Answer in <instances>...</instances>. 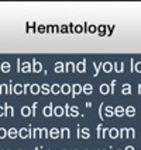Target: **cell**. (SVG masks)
I'll return each instance as SVG.
<instances>
[{"mask_svg":"<svg viewBox=\"0 0 141 150\" xmlns=\"http://www.w3.org/2000/svg\"><path fill=\"white\" fill-rule=\"evenodd\" d=\"M19 137L21 139H30L33 137V128L28 126V128H20L19 129Z\"/></svg>","mask_w":141,"mask_h":150,"instance_id":"cell-1","label":"cell"},{"mask_svg":"<svg viewBox=\"0 0 141 150\" xmlns=\"http://www.w3.org/2000/svg\"><path fill=\"white\" fill-rule=\"evenodd\" d=\"M42 115L44 117H54V105H52V103H49L48 105H45L44 108H42Z\"/></svg>","mask_w":141,"mask_h":150,"instance_id":"cell-2","label":"cell"},{"mask_svg":"<svg viewBox=\"0 0 141 150\" xmlns=\"http://www.w3.org/2000/svg\"><path fill=\"white\" fill-rule=\"evenodd\" d=\"M31 66H33V73H40V72H42V63H41V62H38L37 59H33Z\"/></svg>","mask_w":141,"mask_h":150,"instance_id":"cell-3","label":"cell"},{"mask_svg":"<svg viewBox=\"0 0 141 150\" xmlns=\"http://www.w3.org/2000/svg\"><path fill=\"white\" fill-rule=\"evenodd\" d=\"M76 72L86 73V59H82L81 62L76 63Z\"/></svg>","mask_w":141,"mask_h":150,"instance_id":"cell-4","label":"cell"},{"mask_svg":"<svg viewBox=\"0 0 141 150\" xmlns=\"http://www.w3.org/2000/svg\"><path fill=\"white\" fill-rule=\"evenodd\" d=\"M33 72V66H31V62H23L21 63V73H31Z\"/></svg>","mask_w":141,"mask_h":150,"instance_id":"cell-5","label":"cell"},{"mask_svg":"<svg viewBox=\"0 0 141 150\" xmlns=\"http://www.w3.org/2000/svg\"><path fill=\"white\" fill-rule=\"evenodd\" d=\"M74 72H76V63L69 60V62L65 63V73H74Z\"/></svg>","mask_w":141,"mask_h":150,"instance_id":"cell-6","label":"cell"},{"mask_svg":"<svg viewBox=\"0 0 141 150\" xmlns=\"http://www.w3.org/2000/svg\"><path fill=\"white\" fill-rule=\"evenodd\" d=\"M54 72L55 73H65V63L58 60L57 63L54 65Z\"/></svg>","mask_w":141,"mask_h":150,"instance_id":"cell-7","label":"cell"},{"mask_svg":"<svg viewBox=\"0 0 141 150\" xmlns=\"http://www.w3.org/2000/svg\"><path fill=\"white\" fill-rule=\"evenodd\" d=\"M10 69H11V65H10V62H9V60H3V62L0 63V72L9 73L10 72Z\"/></svg>","mask_w":141,"mask_h":150,"instance_id":"cell-8","label":"cell"},{"mask_svg":"<svg viewBox=\"0 0 141 150\" xmlns=\"http://www.w3.org/2000/svg\"><path fill=\"white\" fill-rule=\"evenodd\" d=\"M3 108H4V117H14V108L11 105L6 103V104H3Z\"/></svg>","mask_w":141,"mask_h":150,"instance_id":"cell-9","label":"cell"},{"mask_svg":"<svg viewBox=\"0 0 141 150\" xmlns=\"http://www.w3.org/2000/svg\"><path fill=\"white\" fill-rule=\"evenodd\" d=\"M20 112H21V117H31L33 115V112H31V107H28V105H23L21 107V110H20Z\"/></svg>","mask_w":141,"mask_h":150,"instance_id":"cell-10","label":"cell"},{"mask_svg":"<svg viewBox=\"0 0 141 150\" xmlns=\"http://www.w3.org/2000/svg\"><path fill=\"white\" fill-rule=\"evenodd\" d=\"M82 88H83V87H82L81 84H78V83L72 84V93H71V94H72V98H75L76 96H78V94H81V93H82Z\"/></svg>","mask_w":141,"mask_h":150,"instance_id":"cell-11","label":"cell"},{"mask_svg":"<svg viewBox=\"0 0 141 150\" xmlns=\"http://www.w3.org/2000/svg\"><path fill=\"white\" fill-rule=\"evenodd\" d=\"M102 69L104 70V73H112L113 72V63L112 62H102Z\"/></svg>","mask_w":141,"mask_h":150,"instance_id":"cell-12","label":"cell"},{"mask_svg":"<svg viewBox=\"0 0 141 150\" xmlns=\"http://www.w3.org/2000/svg\"><path fill=\"white\" fill-rule=\"evenodd\" d=\"M131 90H133V88H131V84H130V83H124V84L121 86V94H123V96H130V94H131Z\"/></svg>","mask_w":141,"mask_h":150,"instance_id":"cell-13","label":"cell"},{"mask_svg":"<svg viewBox=\"0 0 141 150\" xmlns=\"http://www.w3.org/2000/svg\"><path fill=\"white\" fill-rule=\"evenodd\" d=\"M72 93V86L68 84V83H64V84L61 86V94H65V96H68V94H71Z\"/></svg>","mask_w":141,"mask_h":150,"instance_id":"cell-14","label":"cell"},{"mask_svg":"<svg viewBox=\"0 0 141 150\" xmlns=\"http://www.w3.org/2000/svg\"><path fill=\"white\" fill-rule=\"evenodd\" d=\"M7 136L10 139H17L19 137V129L17 128H9L7 129Z\"/></svg>","mask_w":141,"mask_h":150,"instance_id":"cell-15","label":"cell"},{"mask_svg":"<svg viewBox=\"0 0 141 150\" xmlns=\"http://www.w3.org/2000/svg\"><path fill=\"white\" fill-rule=\"evenodd\" d=\"M113 70L116 73H123L124 72V63H123V62H114L113 63Z\"/></svg>","mask_w":141,"mask_h":150,"instance_id":"cell-16","label":"cell"},{"mask_svg":"<svg viewBox=\"0 0 141 150\" xmlns=\"http://www.w3.org/2000/svg\"><path fill=\"white\" fill-rule=\"evenodd\" d=\"M59 131H61L59 139H71V129L69 128H62Z\"/></svg>","mask_w":141,"mask_h":150,"instance_id":"cell-17","label":"cell"},{"mask_svg":"<svg viewBox=\"0 0 141 150\" xmlns=\"http://www.w3.org/2000/svg\"><path fill=\"white\" fill-rule=\"evenodd\" d=\"M109 136L112 137V139H119L120 137L119 128H109Z\"/></svg>","mask_w":141,"mask_h":150,"instance_id":"cell-18","label":"cell"},{"mask_svg":"<svg viewBox=\"0 0 141 150\" xmlns=\"http://www.w3.org/2000/svg\"><path fill=\"white\" fill-rule=\"evenodd\" d=\"M99 91L103 96H107V94H110V86L106 84V83H102L100 87H99Z\"/></svg>","mask_w":141,"mask_h":150,"instance_id":"cell-19","label":"cell"},{"mask_svg":"<svg viewBox=\"0 0 141 150\" xmlns=\"http://www.w3.org/2000/svg\"><path fill=\"white\" fill-rule=\"evenodd\" d=\"M69 117H71V118L79 117V107H76V105H72V107L69 108Z\"/></svg>","mask_w":141,"mask_h":150,"instance_id":"cell-20","label":"cell"},{"mask_svg":"<svg viewBox=\"0 0 141 150\" xmlns=\"http://www.w3.org/2000/svg\"><path fill=\"white\" fill-rule=\"evenodd\" d=\"M124 115H127L128 118H133L135 115V107L127 105V108H126V111H124Z\"/></svg>","mask_w":141,"mask_h":150,"instance_id":"cell-21","label":"cell"},{"mask_svg":"<svg viewBox=\"0 0 141 150\" xmlns=\"http://www.w3.org/2000/svg\"><path fill=\"white\" fill-rule=\"evenodd\" d=\"M64 114H65V111H64V107H61V105H57V107H54V117H64Z\"/></svg>","mask_w":141,"mask_h":150,"instance_id":"cell-22","label":"cell"},{"mask_svg":"<svg viewBox=\"0 0 141 150\" xmlns=\"http://www.w3.org/2000/svg\"><path fill=\"white\" fill-rule=\"evenodd\" d=\"M124 111H126V108L123 107V105H117L116 108H114V115L116 117H124Z\"/></svg>","mask_w":141,"mask_h":150,"instance_id":"cell-23","label":"cell"},{"mask_svg":"<svg viewBox=\"0 0 141 150\" xmlns=\"http://www.w3.org/2000/svg\"><path fill=\"white\" fill-rule=\"evenodd\" d=\"M82 93L86 94V96H90L93 93V86L90 84V83H86V84L83 86V88H82Z\"/></svg>","mask_w":141,"mask_h":150,"instance_id":"cell-24","label":"cell"},{"mask_svg":"<svg viewBox=\"0 0 141 150\" xmlns=\"http://www.w3.org/2000/svg\"><path fill=\"white\" fill-rule=\"evenodd\" d=\"M30 93L33 94V96H37V94H40L41 93V86H38V84H31L30 86Z\"/></svg>","mask_w":141,"mask_h":150,"instance_id":"cell-25","label":"cell"},{"mask_svg":"<svg viewBox=\"0 0 141 150\" xmlns=\"http://www.w3.org/2000/svg\"><path fill=\"white\" fill-rule=\"evenodd\" d=\"M104 117H114V107H112V105H107L106 108H104Z\"/></svg>","mask_w":141,"mask_h":150,"instance_id":"cell-26","label":"cell"},{"mask_svg":"<svg viewBox=\"0 0 141 150\" xmlns=\"http://www.w3.org/2000/svg\"><path fill=\"white\" fill-rule=\"evenodd\" d=\"M59 135H61V131L58 128H52L49 131V137H52V139H59Z\"/></svg>","mask_w":141,"mask_h":150,"instance_id":"cell-27","label":"cell"},{"mask_svg":"<svg viewBox=\"0 0 141 150\" xmlns=\"http://www.w3.org/2000/svg\"><path fill=\"white\" fill-rule=\"evenodd\" d=\"M41 93H42L44 96H48V94L51 93V86L48 84V83H44V84H41Z\"/></svg>","mask_w":141,"mask_h":150,"instance_id":"cell-28","label":"cell"},{"mask_svg":"<svg viewBox=\"0 0 141 150\" xmlns=\"http://www.w3.org/2000/svg\"><path fill=\"white\" fill-rule=\"evenodd\" d=\"M97 34L103 37V35H107V25H97Z\"/></svg>","mask_w":141,"mask_h":150,"instance_id":"cell-29","label":"cell"},{"mask_svg":"<svg viewBox=\"0 0 141 150\" xmlns=\"http://www.w3.org/2000/svg\"><path fill=\"white\" fill-rule=\"evenodd\" d=\"M61 93V86L58 83H54V84L51 86V94H55V96H58Z\"/></svg>","mask_w":141,"mask_h":150,"instance_id":"cell-30","label":"cell"},{"mask_svg":"<svg viewBox=\"0 0 141 150\" xmlns=\"http://www.w3.org/2000/svg\"><path fill=\"white\" fill-rule=\"evenodd\" d=\"M89 137H90V131H89V128H82L81 139H89Z\"/></svg>","mask_w":141,"mask_h":150,"instance_id":"cell-31","label":"cell"},{"mask_svg":"<svg viewBox=\"0 0 141 150\" xmlns=\"http://www.w3.org/2000/svg\"><path fill=\"white\" fill-rule=\"evenodd\" d=\"M13 93L16 94V96H21V94H23V84H20V83L14 84V90H13Z\"/></svg>","mask_w":141,"mask_h":150,"instance_id":"cell-32","label":"cell"},{"mask_svg":"<svg viewBox=\"0 0 141 150\" xmlns=\"http://www.w3.org/2000/svg\"><path fill=\"white\" fill-rule=\"evenodd\" d=\"M93 69H94L93 76H94V77H97V76H99V72H100V69H102V63H97V62H93Z\"/></svg>","mask_w":141,"mask_h":150,"instance_id":"cell-33","label":"cell"},{"mask_svg":"<svg viewBox=\"0 0 141 150\" xmlns=\"http://www.w3.org/2000/svg\"><path fill=\"white\" fill-rule=\"evenodd\" d=\"M33 137L41 139V128H33Z\"/></svg>","mask_w":141,"mask_h":150,"instance_id":"cell-34","label":"cell"},{"mask_svg":"<svg viewBox=\"0 0 141 150\" xmlns=\"http://www.w3.org/2000/svg\"><path fill=\"white\" fill-rule=\"evenodd\" d=\"M134 137H135V129H134V128H128L127 139H134Z\"/></svg>","mask_w":141,"mask_h":150,"instance_id":"cell-35","label":"cell"},{"mask_svg":"<svg viewBox=\"0 0 141 150\" xmlns=\"http://www.w3.org/2000/svg\"><path fill=\"white\" fill-rule=\"evenodd\" d=\"M49 136V132L47 128H41V139H48Z\"/></svg>","mask_w":141,"mask_h":150,"instance_id":"cell-36","label":"cell"},{"mask_svg":"<svg viewBox=\"0 0 141 150\" xmlns=\"http://www.w3.org/2000/svg\"><path fill=\"white\" fill-rule=\"evenodd\" d=\"M103 107H104V104H103V103H100V105H99V110H97V114H99L100 121H103V119H104V115H103Z\"/></svg>","mask_w":141,"mask_h":150,"instance_id":"cell-37","label":"cell"},{"mask_svg":"<svg viewBox=\"0 0 141 150\" xmlns=\"http://www.w3.org/2000/svg\"><path fill=\"white\" fill-rule=\"evenodd\" d=\"M86 30H87L86 33L96 34V33H97V25H92V24H90V25H87V28H86Z\"/></svg>","mask_w":141,"mask_h":150,"instance_id":"cell-38","label":"cell"},{"mask_svg":"<svg viewBox=\"0 0 141 150\" xmlns=\"http://www.w3.org/2000/svg\"><path fill=\"white\" fill-rule=\"evenodd\" d=\"M127 131H128V128H120V129H119V132H120V137H121V139L127 137Z\"/></svg>","mask_w":141,"mask_h":150,"instance_id":"cell-39","label":"cell"},{"mask_svg":"<svg viewBox=\"0 0 141 150\" xmlns=\"http://www.w3.org/2000/svg\"><path fill=\"white\" fill-rule=\"evenodd\" d=\"M37 33H40V34L47 33V25H44V24H40V25L37 27Z\"/></svg>","mask_w":141,"mask_h":150,"instance_id":"cell-40","label":"cell"},{"mask_svg":"<svg viewBox=\"0 0 141 150\" xmlns=\"http://www.w3.org/2000/svg\"><path fill=\"white\" fill-rule=\"evenodd\" d=\"M116 83H117L116 79L112 80V83H110V94H114V93H116Z\"/></svg>","mask_w":141,"mask_h":150,"instance_id":"cell-41","label":"cell"},{"mask_svg":"<svg viewBox=\"0 0 141 150\" xmlns=\"http://www.w3.org/2000/svg\"><path fill=\"white\" fill-rule=\"evenodd\" d=\"M37 107H38V103H33V105H31V112H33V117H37Z\"/></svg>","mask_w":141,"mask_h":150,"instance_id":"cell-42","label":"cell"},{"mask_svg":"<svg viewBox=\"0 0 141 150\" xmlns=\"http://www.w3.org/2000/svg\"><path fill=\"white\" fill-rule=\"evenodd\" d=\"M6 136H7V129L6 128H0V140L4 139Z\"/></svg>","mask_w":141,"mask_h":150,"instance_id":"cell-43","label":"cell"},{"mask_svg":"<svg viewBox=\"0 0 141 150\" xmlns=\"http://www.w3.org/2000/svg\"><path fill=\"white\" fill-rule=\"evenodd\" d=\"M134 72L141 73V62H140V60H138V62H135V63H134Z\"/></svg>","mask_w":141,"mask_h":150,"instance_id":"cell-44","label":"cell"},{"mask_svg":"<svg viewBox=\"0 0 141 150\" xmlns=\"http://www.w3.org/2000/svg\"><path fill=\"white\" fill-rule=\"evenodd\" d=\"M1 94H9V84L6 83L1 84Z\"/></svg>","mask_w":141,"mask_h":150,"instance_id":"cell-45","label":"cell"},{"mask_svg":"<svg viewBox=\"0 0 141 150\" xmlns=\"http://www.w3.org/2000/svg\"><path fill=\"white\" fill-rule=\"evenodd\" d=\"M102 129H103V125H102V124H99L97 126H96V131H97V137H99V139L102 137Z\"/></svg>","mask_w":141,"mask_h":150,"instance_id":"cell-46","label":"cell"},{"mask_svg":"<svg viewBox=\"0 0 141 150\" xmlns=\"http://www.w3.org/2000/svg\"><path fill=\"white\" fill-rule=\"evenodd\" d=\"M106 135H109V128H104V126H103V129H102V137H100V139H104V137H106Z\"/></svg>","mask_w":141,"mask_h":150,"instance_id":"cell-47","label":"cell"},{"mask_svg":"<svg viewBox=\"0 0 141 150\" xmlns=\"http://www.w3.org/2000/svg\"><path fill=\"white\" fill-rule=\"evenodd\" d=\"M81 131H82V126L81 125H76V137L81 139Z\"/></svg>","mask_w":141,"mask_h":150,"instance_id":"cell-48","label":"cell"},{"mask_svg":"<svg viewBox=\"0 0 141 150\" xmlns=\"http://www.w3.org/2000/svg\"><path fill=\"white\" fill-rule=\"evenodd\" d=\"M30 86H31V84H28V83L23 84V94H27V91L30 90Z\"/></svg>","mask_w":141,"mask_h":150,"instance_id":"cell-49","label":"cell"},{"mask_svg":"<svg viewBox=\"0 0 141 150\" xmlns=\"http://www.w3.org/2000/svg\"><path fill=\"white\" fill-rule=\"evenodd\" d=\"M134 59H130V70H131V72H134Z\"/></svg>","mask_w":141,"mask_h":150,"instance_id":"cell-50","label":"cell"},{"mask_svg":"<svg viewBox=\"0 0 141 150\" xmlns=\"http://www.w3.org/2000/svg\"><path fill=\"white\" fill-rule=\"evenodd\" d=\"M21 59H17V72H21Z\"/></svg>","mask_w":141,"mask_h":150,"instance_id":"cell-51","label":"cell"},{"mask_svg":"<svg viewBox=\"0 0 141 150\" xmlns=\"http://www.w3.org/2000/svg\"><path fill=\"white\" fill-rule=\"evenodd\" d=\"M4 117V108H3V105H0V118Z\"/></svg>","mask_w":141,"mask_h":150,"instance_id":"cell-52","label":"cell"},{"mask_svg":"<svg viewBox=\"0 0 141 150\" xmlns=\"http://www.w3.org/2000/svg\"><path fill=\"white\" fill-rule=\"evenodd\" d=\"M113 28H114L113 25H109V27H107V35H110V34H112V31H113Z\"/></svg>","mask_w":141,"mask_h":150,"instance_id":"cell-53","label":"cell"},{"mask_svg":"<svg viewBox=\"0 0 141 150\" xmlns=\"http://www.w3.org/2000/svg\"><path fill=\"white\" fill-rule=\"evenodd\" d=\"M86 108H92V103H90V101H86Z\"/></svg>","mask_w":141,"mask_h":150,"instance_id":"cell-54","label":"cell"},{"mask_svg":"<svg viewBox=\"0 0 141 150\" xmlns=\"http://www.w3.org/2000/svg\"><path fill=\"white\" fill-rule=\"evenodd\" d=\"M124 150H134V147H133V146H127Z\"/></svg>","mask_w":141,"mask_h":150,"instance_id":"cell-55","label":"cell"},{"mask_svg":"<svg viewBox=\"0 0 141 150\" xmlns=\"http://www.w3.org/2000/svg\"><path fill=\"white\" fill-rule=\"evenodd\" d=\"M138 94H141V84L138 83Z\"/></svg>","mask_w":141,"mask_h":150,"instance_id":"cell-56","label":"cell"},{"mask_svg":"<svg viewBox=\"0 0 141 150\" xmlns=\"http://www.w3.org/2000/svg\"><path fill=\"white\" fill-rule=\"evenodd\" d=\"M34 150H42V147H35Z\"/></svg>","mask_w":141,"mask_h":150,"instance_id":"cell-57","label":"cell"},{"mask_svg":"<svg viewBox=\"0 0 141 150\" xmlns=\"http://www.w3.org/2000/svg\"><path fill=\"white\" fill-rule=\"evenodd\" d=\"M0 94H1V84H0Z\"/></svg>","mask_w":141,"mask_h":150,"instance_id":"cell-58","label":"cell"},{"mask_svg":"<svg viewBox=\"0 0 141 150\" xmlns=\"http://www.w3.org/2000/svg\"><path fill=\"white\" fill-rule=\"evenodd\" d=\"M116 150H120V149H116Z\"/></svg>","mask_w":141,"mask_h":150,"instance_id":"cell-59","label":"cell"},{"mask_svg":"<svg viewBox=\"0 0 141 150\" xmlns=\"http://www.w3.org/2000/svg\"><path fill=\"white\" fill-rule=\"evenodd\" d=\"M48 150H51V149H48Z\"/></svg>","mask_w":141,"mask_h":150,"instance_id":"cell-60","label":"cell"},{"mask_svg":"<svg viewBox=\"0 0 141 150\" xmlns=\"http://www.w3.org/2000/svg\"><path fill=\"white\" fill-rule=\"evenodd\" d=\"M7 150H10V149H7Z\"/></svg>","mask_w":141,"mask_h":150,"instance_id":"cell-61","label":"cell"},{"mask_svg":"<svg viewBox=\"0 0 141 150\" xmlns=\"http://www.w3.org/2000/svg\"><path fill=\"white\" fill-rule=\"evenodd\" d=\"M64 150H67V149H64Z\"/></svg>","mask_w":141,"mask_h":150,"instance_id":"cell-62","label":"cell"},{"mask_svg":"<svg viewBox=\"0 0 141 150\" xmlns=\"http://www.w3.org/2000/svg\"><path fill=\"white\" fill-rule=\"evenodd\" d=\"M109 150H112V149H109Z\"/></svg>","mask_w":141,"mask_h":150,"instance_id":"cell-63","label":"cell"},{"mask_svg":"<svg viewBox=\"0 0 141 150\" xmlns=\"http://www.w3.org/2000/svg\"><path fill=\"white\" fill-rule=\"evenodd\" d=\"M85 150H87V149H85Z\"/></svg>","mask_w":141,"mask_h":150,"instance_id":"cell-64","label":"cell"}]
</instances>
